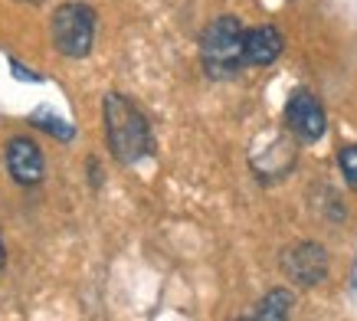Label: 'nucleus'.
Wrapping results in <instances>:
<instances>
[{"mask_svg":"<svg viewBox=\"0 0 357 321\" xmlns=\"http://www.w3.org/2000/svg\"><path fill=\"white\" fill-rule=\"evenodd\" d=\"M102 118H105V138H109L112 158L131 167L138 160L154 154V135L151 125L128 96L121 92H109L102 102Z\"/></svg>","mask_w":357,"mask_h":321,"instance_id":"f257e3e1","label":"nucleus"},{"mask_svg":"<svg viewBox=\"0 0 357 321\" xmlns=\"http://www.w3.org/2000/svg\"><path fill=\"white\" fill-rule=\"evenodd\" d=\"M246 30L236 17H217L200 36V63L210 79H236L246 69Z\"/></svg>","mask_w":357,"mask_h":321,"instance_id":"f03ea898","label":"nucleus"},{"mask_svg":"<svg viewBox=\"0 0 357 321\" xmlns=\"http://www.w3.org/2000/svg\"><path fill=\"white\" fill-rule=\"evenodd\" d=\"M50 36H53L56 53H63L66 59H86L96 46V10L79 0L56 7Z\"/></svg>","mask_w":357,"mask_h":321,"instance_id":"7ed1b4c3","label":"nucleus"},{"mask_svg":"<svg viewBox=\"0 0 357 321\" xmlns=\"http://www.w3.org/2000/svg\"><path fill=\"white\" fill-rule=\"evenodd\" d=\"M282 272L295 285L314 289L328 278V249L318 243H295L282 253Z\"/></svg>","mask_w":357,"mask_h":321,"instance_id":"20e7f679","label":"nucleus"},{"mask_svg":"<svg viewBox=\"0 0 357 321\" xmlns=\"http://www.w3.org/2000/svg\"><path fill=\"white\" fill-rule=\"evenodd\" d=\"M285 125H289V131H292L298 141L312 144V141H318L328 128L325 108H321V102H318L312 92L298 89V92H292L289 105H285Z\"/></svg>","mask_w":357,"mask_h":321,"instance_id":"39448f33","label":"nucleus"},{"mask_svg":"<svg viewBox=\"0 0 357 321\" xmlns=\"http://www.w3.org/2000/svg\"><path fill=\"white\" fill-rule=\"evenodd\" d=\"M7 171L20 187H36L46 174L43 151L36 148L30 138H23V135L10 138V144H7Z\"/></svg>","mask_w":357,"mask_h":321,"instance_id":"423d86ee","label":"nucleus"},{"mask_svg":"<svg viewBox=\"0 0 357 321\" xmlns=\"http://www.w3.org/2000/svg\"><path fill=\"white\" fill-rule=\"evenodd\" d=\"M243 50H246V66H269L282 56L285 40L275 27H252V30H246Z\"/></svg>","mask_w":357,"mask_h":321,"instance_id":"0eeeda50","label":"nucleus"},{"mask_svg":"<svg viewBox=\"0 0 357 321\" xmlns=\"http://www.w3.org/2000/svg\"><path fill=\"white\" fill-rule=\"evenodd\" d=\"M295 308V295L289 289H272L266 299L256 305V311H252V318H259V321H282V318H289Z\"/></svg>","mask_w":357,"mask_h":321,"instance_id":"6e6552de","label":"nucleus"},{"mask_svg":"<svg viewBox=\"0 0 357 321\" xmlns=\"http://www.w3.org/2000/svg\"><path fill=\"white\" fill-rule=\"evenodd\" d=\"M30 121L36 125V128L50 131V135L59 138V141H73V135H76V128H73L69 121H63L59 115H53V108H36V112L30 115Z\"/></svg>","mask_w":357,"mask_h":321,"instance_id":"1a4fd4ad","label":"nucleus"},{"mask_svg":"<svg viewBox=\"0 0 357 321\" xmlns=\"http://www.w3.org/2000/svg\"><path fill=\"white\" fill-rule=\"evenodd\" d=\"M337 164H341L344 181L357 191V144H344V148L337 151Z\"/></svg>","mask_w":357,"mask_h":321,"instance_id":"9d476101","label":"nucleus"},{"mask_svg":"<svg viewBox=\"0 0 357 321\" xmlns=\"http://www.w3.org/2000/svg\"><path fill=\"white\" fill-rule=\"evenodd\" d=\"M10 66H13V73H17V79H36V75L26 73V69H23V66L17 63V59H10Z\"/></svg>","mask_w":357,"mask_h":321,"instance_id":"9b49d317","label":"nucleus"},{"mask_svg":"<svg viewBox=\"0 0 357 321\" xmlns=\"http://www.w3.org/2000/svg\"><path fill=\"white\" fill-rule=\"evenodd\" d=\"M3 256H7V253H3V239H0V269H3Z\"/></svg>","mask_w":357,"mask_h":321,"instance_id":"f8f14e48","label":"nucleus"},{"mask_svg":"<svg viewBox=\"0 0 357 321\" xmlns=\"http://www.w3.org/2000/svg\"><path fill=\"white\" fill-rule=\"evenodd\" d=\"M17 3H30V7H36V3H43V0H17Z\"/></svg>","mask_w":357,"mask_h":321,"instance_id":"ddd939ff","label":"nucleus"},{"mask_svg":"<svg viewBox=\"0 0 357 321\" xmlns=\"http://www.w3.org/2000/svg\"><path fill=\"white\" fill-rule=\"evenodd\" d=\"M351 282H354V292H357V266H354V276H351Z\"/></svg>","mask_w":357,"mask_h":321,"instance_id":"4468645a","label":"nucleus"}]
</instances>
